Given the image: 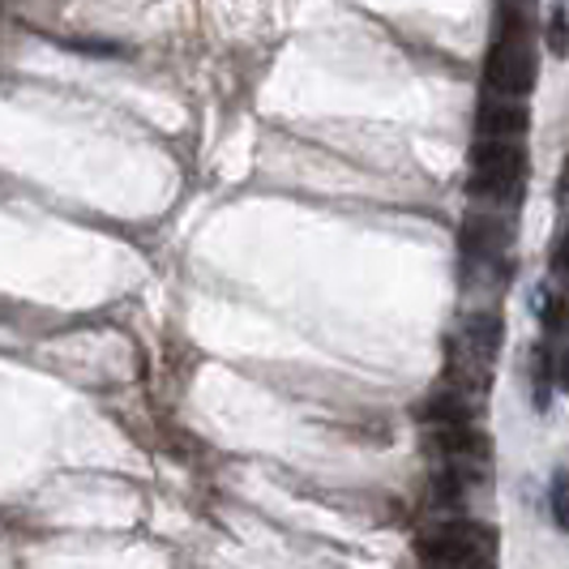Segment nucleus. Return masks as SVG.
Wrapping results in <instances>:
<instances>
[{
	"label": "nucleus",
	"instance_id": "nucleus-9",
	"mask_svg": "<svg viewBox=\"0 0 569 569\" xmlns=\"http://www.w3.org/2000/svg\"><path fill=\"white\" fill-rule=\"evenodd\" d=\"M531 372H536V411H543L548 407V386H552V356L543 347L531 351Z\"/></svg>",
	"mask_w": 569,
	"mask_h": 569
},
{
	"label": "nucleus",
	"instance_id": "nucleus-6",
	"mask_svg": "<svg viewBox=\"0 0 569 569\" xmlns=\"http://www.w3.org/2000/svg\"><path fill=\"white\" fill-rule=\"evenodd\" d=\"M506 244V228L501 223H492L485 214H476V219H467V231H462V249L467 257H488L497 253Z\"/></svg>",
	"mask_w": 569,
	"mask_h": 569
},
{
	"label": "nucleus",
	"instance_id": "nucleus-2",
	"mask_svg": "<svg viewBox=\"0 0 569 569\" xmlns=\"http://www.w3.org/2000/svg\"><path fill=\"white\" fill-rule=\"evenodd\" d=\"M501 22H510V27L501 30V39H497L492 52H488L485 82H488V90H497L501 99H522V94L536 86V52H531V43L522 39L518 13H501Z\"/></svg>",
	"mask_w": 569,
	"mask_h": 569
},
{
	"label": "nucleus",
	"instance_id": "nucleus-11",
	"mask_svg": "<svg viewBox=\"0 0 569 569\" xmlns=\"http://www.w3.org/2000/svg\"><path fill=\"white\" fill-rule=\"evenodd\" d=\"M548 506H552V522L566 531L569 513H566V471H557L552 476V492H548Z\"/></svg>",
	"mask_w": 569,
	"mask_h": 569
},
{
	"label": "nucleus",
	"instance_id": "nucleus-4",
	"mask_svg": "<svg viewBox=\"0 0 569 569\" xmlns=\"http://www.w3.org/2000/svg\"><path fill=\"white\" fill-rule=\"evenodd\" d=\"M476 124H480V138L513 142L518 133H527V108H522V103H510V99H501V94H492V99L480 103Z\"/></svg>",
	"mask_w": 569,
	"mask_h": 569
},
{
	"label": "nucleus",
	"instance_id": "nucleus-3",
	"mask_svg": "<svg viewBox=\"0 0 569 569\" xmlns=\"http://www.w3.org/2000/svg\"><path fill=\"white\" fill-rule=\"evenodd\" d=\"M527 154H522V146L513 142H497V138H480V146L471 150V184H467V193L471 198H492V201H506V193H518V184H522V163Z\"/></svg>",
	"mask_w": 569,
	"mask_h": 569
},
{
	"label": "nucleus",
	"instance_id": "nucleus-7",
	"mask_svg": "<svg viewBox=\"0 0 569 569\" xmlns=\"http://www.w3.org/2000/svg\"><path fill=\"white\" fill-rule=\"evenodd\" d=\"M420 416L437 428L471 425V407H467V399H458V395H432V399L425 402V411H420Z\"/></svg>",
	"mask_w": 569,
	"mask_h": 569
},
{
	"label": "nucleus",
	"instance_id": "nucleus-10",
	"mask_svg": "<svg viewBox=\"0 0 569 569\" xmlns=\"http://www.w3.org/2000/svg\"><path fill=\"white\" fill-rule=\"evenodd\" d=\"M548 52H552V57H566V4H552V18H548Z\"/></svg>",
	"mask_w": 569,
	"mask_h": 569
},
{
	"label": "nucleus",
	"instance_id": "nucleus-8",
	"mask_svg": "<svg viewBox=\"0 0 569 569\" xmlns=\"http://www.w3.org/2000/svg\"><path fill=\"white\" fill-rule=\"evenodd\" d=\"M536 317H540V326L548 335L561 330V296H557L552 287H540V291H536Z\"/></svg>",
	"mask_w": 569,
	"mask_h": 569
},
{
	"label": "nucleus",
	"instance_id": "nucleus-5",
	"mask_svg": "<svg viewBox=\"0 0 569 569\" xmlns=\"http://www.w3.org/2000/svg\"><path fill=\"white\" fill-rule=\"evenodd\" d=\"M462 342H467L471 356H480L485 365H492L497 360V347H501V321L492 313H476L462 326Z\"/></svg>",
	"mask_w": 569,
	"mask_h": 569
},
{
	"label": "nucleus",
	"instance_id": "nucleus-1",
	"mask_svg": "<svg viewBox=\"0 0 569 569\" xmlns=\"http://www.w3.org/2000/svg\"><path fill=\"white\" fill-rule=\"evenodd\" d=\"M425 569H492L497 536L485 522H446L416 543Z\"/></svg>",
	"mask_w": 569,
	"mask_h": 569
}]
</instances>
